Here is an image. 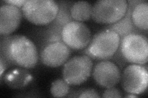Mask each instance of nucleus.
<instances>
[{
  "mask_svg": "<svg viewBox=\"0 0 148 98\" xmlns=\"http://www.w3.org/2000/svg\"><path fill=\"white\" fill-rule=\"evenodd\" d=\"M121 84L127 93L133 95H141L147 87L148 72L144 64H132L127 66L121 74Z\"/></svg>",
  "mask_w": 148,
  "mask_h": 98,
  "instance_id": "nucleus-7",
  "label": "nucleus"
},
{
  "mask_svg": "<svg viewBox=\"0 0 148 98\" xmlns=\"http://www.w3.org/2000/svg\"><path fill=\"white\" fill-rule=\"evenodd\" d=\"M138 96H136V95H133V94H130L125 96V97H137Z\"/></svg>",
  "mask_w": 148,
  "mask_h": 98,
  "instance_id": "nucleus-21",
  "label": "nucleus"
},
{
  "mask_svg": "<svg viewBox=\"0 0 148 98\" xmlns=\"http://www.w3.org/2000/svg\"><path fill=\"white\" fill-rule=\"evenodd\" d=\"M141 2V1H128L129 4H131L130 6H128L127 11L125 16L117 22L113 23L112 25H110L108 27V29L112 30L117 32L122 38L124 36L132 32H135V28L132 20L131 14L133 7H135L136 4Z\"/></svg>",
  "mask_w": 148,
  "mask_h": 98,
  "instance_id": "nucleus-13",
  "label": "nucleus"
},
{
  "mask_svg": "<svg viewBox=\"0 0 148 98\" xmlns=\"http://www.w3.org/2000/svg\"><path fill=\"white\" fill-rule=\"evenodd\" d=\"M128 6L126 0H99L92 8L91 18L101 24H113L125 16Z\"/></svg>",
  "mask_w": 148,
  "mask_h": 98,
  "instance_id": "nucleus-5",
  "label": "nucleus"
},
{
  "mask_svg": "<svg viewBox=\"0 0 148 98\" xmlns=\"http://www.w3.org/2000/svg\"><path fill=\"white\" fill-rule=\"evenodd\" d=\"M120 51L127 62L145 64L148 59L147 38L138 32H132L120 39Z\"/></svg>",
  "mask_w": 148,
  "mask_h": 98,
  "instance_id": "nucleus-4",
  "label": "nucleus"
},
{
  "mask_svg": "<svg viewBox=\"0 0 148 98\" xmlns=\"http://www.w3.org/2000/svg\"><path fill=\"white\" fill-rule=\"evenodd\" d=\"M70 90V85L64 79H58L52 82L50 91L53 97H62L67 96Z\"/></svg>",
  "mask_w": 148,
  "mask_h": 98,
  "instance_id": "nucleus-16",
  "label": "nucleus"
},
{
  "mask_svg": "<svg viewBox=\"0 0 148 98\" xmlns=\"http://www.w3.org/2000/svg\"><path fill=\"white\" fill-rule=\"evenodd\" d=\"M72 53L71 49L62 41L46 44L40 55L42 63L49 67L56 68L66 63Z\"/></svg>",
  "mask_w": 148,
  "mask_h": 98,
  "instance_id": "nucleus-9",
  "label": "nucleus"
},
{
  "mask_svg": "<svg viewBox=\"0 0 148 98\" xmlns=\"http://www.w3.org/2000/svg\"><path fill=\"white\" fill-rule=\"evenodd\" d=\"M92 75L98 85L107 88L115 87L119 83L121 78V72L114 63L105 59L96 64Z\"/></svg>",
  "mask_w": 148,
  "mask_h": 98,
  "instance_id": "nucleus-10",
  "label": "nucleus"
},
{
  "mask_svg": "<svg viewBox=\"0 0 148 98\" xmlns=\"http://www.w3.org/2000/svg\"><path fill=\"white\" fill-rule=\"evenodd\" d=\"M26 1L27 0H8V1H4V2L6 3L10 4H12V5L17 6L18 8H22Z\"/></svg>",
  "mask_w": 148,
  "mask_h": 98,
  "instance_id": "nucleus-19",
  "label": "nucleus"
},
{
  "mask_svg": "<svg viewBox=\"0 0 148 98\" xmlns=\"http://www.w3.org/2000/svg\"><path fill=\"white\" fill-rule=\"evenodd\" d=\"M103 97H122V94L117 88L115 87L107 88L102 96Z\"/></svg>",
  "mask_w": 148,
  "mask_h": 98,
  "instance_id": "nucleus-17",
  "label": "nucleus"
},
{
  "mask_svg": "<svg viewBox=\"0 0 148 98\" xmlns=\"http://www.w3.org/2000/svg\"><path fill=\"white\" fill-rule=\"evenodd\" d=\"M120 43V37L117 32L108 28L98 32L92 37L83 53L96 60L108 59L116 53Z\"/></svg>",
  "mask_w": 148,
  "mask_h": 98,
  "instance_id": "nucleus-2",
  "label": "nucleus"
},
{
  "mask_svg": "<svg viewBox=\"0 0 148 98\" xmlns=\"http://www.w3.org/2000/svg\"><path fill=\"white\" fill-rule=\"evenodd\" d=\"M9 66V65L7 64V63L4 61L2 58H0V69H1V72H0V77L1 78H2L4 72L6 71V68Z\"/></svg>",
  "mask_w": 148,
  "mask_h": 98,
  "instance_id": "nucleus-20",
  "label": "nucleus"
},
{
  "mask_svg": "<svg viewBox=\"0 0 148 98\" xmlns=\"http://www.w3.org/2000/svg\"><path fill=\"white\" fill-rule=\"evenodd\" d=\"M61 38L71 49L80 50L88 45L91 39V32L84 23L72 20L63 26Z\"/></svg>",
  "mask_w": 148,
  "mask_h": 98,
  "instance_id": "nucleus-8",
  "label": "nucleus"
},
{
  "mask_svg": "<svg viewBox=\"0 0 148 98\" xmlns=\"http://www.w3.org/2000/svg\"><path fill=\"white\" fill-rule=\"evenodd\" d=\"M132 20L137 28L147 31L148 28V3L146 1L138 3L133 7L131 14Z\"/></svg>",
  "mask_w": 148,
  "mask_h": 98,
  "instance_id": "nucleus-14",
  "label": "nucleus"
},
{
  "mask_svg": "<svg viewBox=\"0 0 148 98\" xmlns=\"http://www.w3.org/2000/svg\"><path fill=\"white\" fill-rule=\"evenodd\" d=\"M78 97H99L98 91L95 89H86L83 90L78 96Z\"/></svg>",
  "mask_w": 148,
  "mask_h": 98,
  "instance_id": "nucleus-18",
  "label": "nucleus"
},
{
  "mask_svg": "<svg viewBox=\"0 0 148 98\" xmlns=\"http://www.w3.org/2000/svg\"><path fill=\"white\" fill-rule=\"evenodd\" d=\"M93 63L86 55H77L64 64L62 77L70 85H79L86 82L92 71Z\"/></svg>",
  "mask_w": 148,
  "mask_h": 98,
  "instance_id": "nucleus-6",
  "label": "nucleus"
},
{
  "mask_svg": "<svg viewBox=\"0 0 148 98\" xmlns=\"http://www.w3.org/2000/svg\"><path fill=\"white\" fill-rule=\"evenodd\" d=\"M92 8V5L87 1L75 2L70 8L72 19L81 22L89 20L91 17Z\"/></svg>",
  "mask_w": 148,
  "mask_h": 98,
  "instance_id": "nucleus-15",
  "label": "nucleus"
},
{
  "mask_svg": "<svg viewBox=\"0 0 148 98\" xmlns=\"http://www.w3.org/2000/svg\"><path fill=\"white\" fill-rule=\"evenodd\" d=\"M22 12L20 8L6 3L0 8V34L8 36L11 34L20 25Z\"/></svg>",
  "mask_w": 148,
  "mask_h": 98,
  "instance_id": "nucleus-11",
  "label": "nucleus"
},
{
  "mask_svg": "<svg viewBox=\"0 0 148 98\" xmlns=\"http://www.w3.org/2000/svg\"><path fill=\"white\" fill-rule=\"evenodd\" d=\"M0 58L9 66L30 69L38 62L39 55L35 44L22 35L1 36L0 41Z\"/></svg>",
  "mask_w": 148,
  "mask_h": 98,
  "instance_id": "nucleus-1",
  "label": "nucleus"
},
{
  "mask_svg": "<svg viewBox=\"0 0 148 98\" xmlns=\"http://www.w3.org/2000/svg\"><path fill=\"white\" fill-rule=\"evenodd\" d=\"M33 80L31 73L24 68H17L9 71L4 76V82L12 89L21 90L29 85Z\"/></svg>",
  "mask_w": 148,
  "mask_h": 98,
  "instance_id": "nucleus-12",
  "label": "nucleus"
},
{
  "mask_svg": "<svg viewBox=\"0 0 148 98\" xmlns=\"http://www.w3.org/2000/svg\"><path fill=\"white\" fill-rule=\"evenodd\" d=\"M59 4L53 0H27L22 12L27 20L37 25L53 22L59 12Z\"/></svg>",
  "mask_w": 148,
  "mask_h": 98,
  "instance_id": "nucleus-3",
  "label": "nucleus"
}]
</instances>
